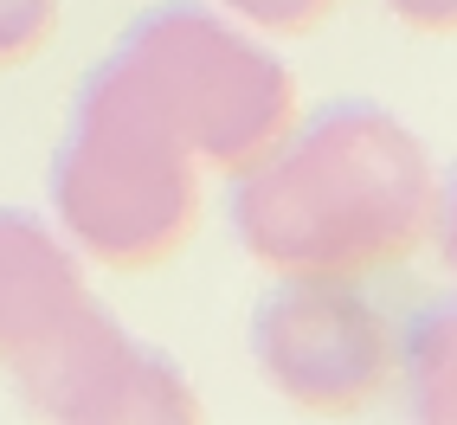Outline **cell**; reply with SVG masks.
<instances>
[{"mask_svg":"<svg viewBox=\"0 0 457 425\" xmlns=\"http://www.w3.org/2000/svg\"><path fill=\"white\" fill-rule=\"evenodd\" d=\"M252 361L296 412H361L393 380V322L348 278H284L252 316Z\"/></svg>","mask_w":457,"mask_h":425,"instance_id":"5b68a950","label":"cell"},{"mask_svg":"<svg viewBox=\"0 0 457 425\" xmlns=\"http://www.w3.org/2000/svg\"><path fill=\"white\" fill-rule=\"evenodd\" d=\"M380 7L412 33H438V39L457 33V0H380Z\"/></svg>","mask_w":457,"mask_h":425,"instance_id":"8fae6325","label":"cell"},{"mask_svg":"<svg viewBox=\"0 0 457 425\" xmlns=\"http://www.w3.org/2000/svg\"><path fill=\"white\" fill-rule=\"evenodd\" d=\"M7 374L26 412L71 425H180L200 419V393L174 368V354L136 342L97 296H78L52 329L7 354Z\"/></svg>","mask_w":457,"mask_h":425,"instance_id":"277c9868","label":"cell"},{"mask_svg":"<svg viewBox=\"0 0 457 425\" xmlns=\"http://www.w3.org/2000/svg\"><path fill=\"white\" fill-rule=\"evenodd\" d=\"M116 58L148 90V104L174 123V136L194 148L200 168L238 174L258 155H270V142L296 123L290 65L200 0L148 7L116 39Z\"/></svg>","mask_w":457,"mask_h":425,"instance_id":"3957f363","label":"cell"},{"mask_svg":"<svg viewBox=\"0 0 457 425\" xmlns=\"http://www.w3.org/2000/svg\"><path fill=\"white\" fill-rule=\"evenodd\" d=\"M425 238H432L438 264L457 278V168L438 180V200H432V232H425Z\"/></svg>","mask_w":457,"mask_h":425,"instance_id":"30bf717a","label":"cell"},{"mask_svg":"<svg viewBox=\"0 0 457 425\" xmlns=\"http://www.w3.org/2000/svg\"><path fill=\"white\" fill-rule=\"evenodd\" d=\"M52 212L65 238L110 271H155L200 220V162L148 104L123 58L84 78L52 155Z\"/></svg>","mask_w":457,"mask_h":425,"instance_id":"7a4b0ae2","label":"cell"},{"mask_svg":"<svg viewBox=\"0 0 457 425\" xmlns=\"http://www.w3.org/2000/svg\"><path fill=\"white\" fill-rule=\"evenodd\" d=\"M438 168L386 104L342 97L232 174L226 220L270 278H380L432 232Z\"/></svg>","mask_w":457,"mask_h":425,"instance_id":"6da1fadb","label":"cell"},{"mask_svg":"<svg viewBox=\"0 0 457 425\" xmlns=\"http://www.w3.org/2000/svg\"><path fill=\"white\" fill-rule=\"evenodd\" d=\"M78 296H90L78 252L46 220L0 206V361L52 329Z\"/></svg>","mask_w":457,"mask_h":425,"instance_id":"8992f818","label":"cell"},{"mask_svg":"<svg viewBox=\"0 0 457 425\" xmlns=\"http://www.w3.org/2000/svg\"><path fill=\"white\" fill-rule=\"evenodd\" d=\"M393 380L412 419L457 425V290L425 296L406 329H393Z\"/></svg>","mask_w":457,"mask_h":425,"instance_id":"52a82bcc","label":"cell"},{"mask_svg":"<svg viewBox=\"0 0 457 425\" xmlns=\"http://www.w3.org/2000/svg\"><path fill=\"white\" fill-rule=\"evenodd\" d=\"M220 7L232 20L258 26V33H310V26H322L342 0H220Z\"/></svg>","mask_w":457,"mask_h":425,"instance_id":"9c48e42d","label":"cell"},{"mask_svg":"<svg viewBox=\"0 0 457 425\" xmlns=\"http://www.w3.org/2000/svg\"><path fill=\"white\" fill-rule=\"evenodd\" d=\"M58 33V0H0V71L26 65Z\"/></svg>","mask_w":457,"mask_h":425,"instance_id":"ba28073f","label":"cell"}]
</instances>
